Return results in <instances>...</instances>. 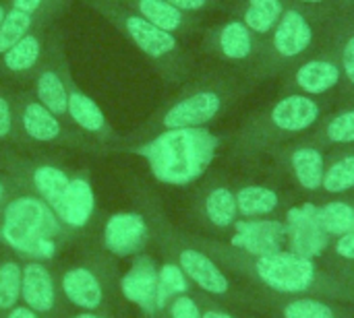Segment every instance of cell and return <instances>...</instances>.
Instances as JSON below:
<instances>
[{
    "instance_id": "obj_1",
    "label": "cell",
    "mask_w": 354,
    "mask_h": 318,
    "mask_svg": "<svg viewBox=\"0 0 354 318\" xmlns=\"http://www.w3.org/2000/svg\"><path fill=\"white\" fill-rule=\"evenodd\" d=\"M193 240L212 255L228 273L236 275L247 286L268 296H322L354 306V292L319 261L297 255L288 248L270 255H249L205 236H193Z\"/></svg>"
},
{
    "instance_id": "obj_2",
    "label": "cell",
    "mask_w": 354,
    "mask_h": 318,
    "mask_svg": "<svg viewBox=\"0 0 354 318\" xmlns=\"http://www.w3.org/2000/svg\"><path fill=\"white\" fill-rule=\"evenodd\" d=\"M251 87V79L230 70H207L183 83V87L156 110L133 135L124 137L122 149L174 128H207L224 116Z\"/></svg>"
},
{
    "instance_id": "obj_3",
    "label": "cell",
    "mask_w": 354,
    "mask_h": 318,
    "mask_svg": "<svg viewBox=\"0 0 354 318\" xmlns=\"http://www.w3.org/2000/svg\"><path fill=\"white\" fill-rule=\"evenodd\" d=\"M153 244L164 257H170L178 263L197 292L239 310H266V296L255 288L232 279L230 273L193 240V234L180 232L168 221L162 205L156 211Z\"/></svg>"
},
{
    "instance_id": "obj_4",
    "label": "cell",
    "mask_w": 354,
    "mask_h": 318,
    "mask_svg": "<svg viewBox=\"0 0 354 318\" xmlns=\"http://www.w3.org/2000/svg\"><path fill=\"white\" fill-rule=\"evenodd\" d=\"M328 114V103L301 93H284L261 112L253 114L230 141V155L255 159L272 153L295 137L311 132Z\"/></svg>"
},
{
    "instance_id": "obj_5",
    "label": "cell",
    "mask_w": 354,
    "mask_h": 318,
    "mask_svg": "<svg viewBox=\"0 0 354 318\" xmlns=\"http://www.w3.org/2000/svg\"><path fill=\"white\" fill-rule=\"evenodd\" d=\"M222 143L224 139L209 128H174L129 145L124 151L143 157L158 182L189 186L207 172Z\"/></svg>"
},
{
    "instance_id": "obj_6",
    "label": "cell",
    "mask_w": 354,
    "mask_h": 318,
    "mask_svg": "<svg viewBox=\"0 0 354 318\" xmlns=\"http://www.w3.org/2000/svg\"><path fill=\"white\" fill-rule=\"evenodd\" d=\"M75 240L52 207L19 186L0 213V246L21 261L52 263Z\"/></svg>"
},
{
    "instance_id": "obj_7",
    "label": "cell",
    "mask_w": 354,
    "mask_h": 318,
    "mask_svg": "<svg viewBox=\"0 0 354 318\" xmlns=\"http://www.w3.org/2000/svg\"><path fill=\"white\" fill-rule=\"evenodd\" d=\"M336 14L288 2L274 31L263 39V58L255 81L286 72L297 62L322 50L332 37Z\"/></svg>"
},
{
    "instance_id": "obj_8",
    "label": "cell",
    "mask_w": 354,
    "mask_h": 318,
    "mask_svg": "<svg viewBox=\"0 0 354 318\" xmlns=\"http://www.w3.org/2000/svg\"><path fill=\"white\" fill-rule=\"evenodd\" d=\"M91 10L100 12L110 25H114L156 68L166 85H183L193 74V56L180 43V39L153 23L145 21L137 12L129 10L118 0H81Z\"/></svg>"
},
{
    "instance_id": "obj_9",
    "label": "cell",
    "mask_w": 354,
    "mask_h": 318,
    "mask_svg": "<svg viewBox=\"0 0 354 318\" xmlns=\"http://www.w3.org/2000/svg\"><path fill=\"white\" fill-rule=\"evenodd\" d=\"M64 306L73 310H112L110 298L118 286V261L100 248L56 271Z\"/></svg>"
},
{
    "instance_id": "obj_10",
    "label": "cell",
    "mask_w": 354,
    "mask_h": 318,
    "mask_svg": "<svg viewBox=\"0 0 354 318\" xmlns=\"http://www.w3.org/2000/svg\"><path fill=\"white\" fill-rule=\"evenodd\" d=\"M17 120L23 141L29 145H54V147H68L93 155H110L112 151L91 139H87L81 130H77L68 120L58 118L50 110H46L31 91L17 93Z\"/></svg>"
},
{
    "instance_id": "obj_11",
    "label": "cell",
    "mask_w": 354,
    "mask_h": 318,
    "mask_svg": "<svg viewBox=\"0 0 354 318\" xmlns=\"http://www.w3.org/2000/svg\"><path fill=\"white\" fill-rule=\"evenodd\" d=\"M135 209L110 215L102 226L95 248L114 257L116 261L147 252L149 244L153 242V223L160 201L153 195L141 190L135 199Z\"/></svg>"
},
{
    "instance_id": "obj_12",
    "label": "cell",
    "mask_w": 354,
    "mask_h": 318,
    "mask_svg": "<svg viewBox=\"0 0 354 318\" xmlns=\"http://www.w3.org/2000/svg\"><path fill=\"white\" fill-rule=\"evenodd\" d=\"M203 52L239 68L247 79L255 81V74L263 58V39L257 37L241 19L230 17L228 21L214 25L205 31Z\"/></svg>"
},
{
    "instance_id": "obj_13",
    "label": "cell",
    "mask_w": 354,
    "mask_h": 318,
    "mask_svg": "<svg viewBox=\"0 0 354 318\" xmlns=\"http://www.w3.org/2000/svg\"><path fill=\"white\" fill-rule=\"evenodd\" d=\"M68 77L71 66L64 50V37L58 27H50L48 46L44 60L33 74V97L52 114L66 120V101H68Z\"/></svg>"
},
{
    "instance_id": "obj_14",
    "label": "cell",
    "mask_w": 354,
    "mask_h": 318,
    "mask_svg": "<svg viewBox=\"0 0 354 318\" xmlns=\"http://www.w3.org/2000/svg\"><path fill=\"white\" fill-rule=\"evenodd\" d=\"M0 163L4 172L12 176L21 188L37 195L52 207L54 213L58 211L64 190L71 182L68 170H64L58 161H52L48 157H19L17 153L10 151L2 155Z\"/></svg>"
},
{
    "instance_id": "obj_15",
    "label": "cell",
    "mask_w": 354,
    "mask_h": 318,
    "mask_svg": "<svg viewBox=\"0 0 354 318\" xmlns=\"http://www.w3.org/2000/svg\"><path fill=\"white\" fill-rule=\"evenodd\" d=\"M342 83H344V74H342L340 58L334 46L328 41L322 50L297 62L284 72L282 89L286 93H301L322 99L342 89Z\"/></svg>"
},
{
    "instance_id": "obj_16",
    "label": "cell",
    "mask_w": 354,
    "mask_h": 318,
    "mask_svg": "<svg viewBox=\"0 0 354 318\" xmlns=\"http://www.w3.org/2000/svg\"><path fill=\"white\" fill-rule=\"evenodd\" d=\"M276 157L280 168L297 182V186L309 195L322 192L324 170H326V149H322L311 139H299L292 143H284L270 153Z\"/></svg>"
},
{
    "instance_id": "obj_17",
    "label": "cell",
    "mask_w": 354,
    "mask_h": 318,
    "mask_svg": "<svg viewBox=\"0 0 354 318\" xmlns=\"http://www.w3.org/2000/svg\"><path fill=\"white\" fill-rule=\"evenodd\" d=\"M21 304L41 318H58L64 312V302L58 290V275L48 261H23Z\"/></svg>"
},
{
    "instance_id": "obj_18",
    "label": "cell",
    "mask_w": 354,
    "mask_h": 318,
    "mask_svg": "<svg viewBox=\"0 0 354 318\" xmlns=\"http://www.w3.org/2000/svg\"><path fill=\"white\" fill-rule=\"evenodd\" d=\"M66 120L81 130L87 139L108 147L112 153L122 149L124 137H120L108 122L102 108L68 77V101H66Z\"/></svg>"
},
{
    "instance_id": "obj_19",
    "label": "cell",
    "mask_w": 354,
    "mask_h": 318,
    "mask_svg": "<svg viewBox=\"0 0 354 318\" xmlns=\"http://www.w3.org/2000/svg\"><path fill=\"white\" fill-rule=\"evenodd\" d=\"M193 215L212 232H230L239 219L236 192L230 182L220 176L203 182L193 199Z\"/></svg>"
},
{
    "instance_id": "obj_20",
    "label": "cell",
    "mask_w": 354,
    "mask_h": 318,
    "mask_svg": "<svg viewBox=\"0 0 354 318\" xmlns=\"http://www.w3.org/2000/svg\"><path fill=\"white\" fill-rule=\"evenodd\" d=\"M118 294L141 310L143 318L158 317V261L141 252L131 259V267L118 277Z\"/></svg>"
},
{
    "instance_id": "obj_21",
    "label": "cell",
    "mask_w": 354,
    "mask_h": 318,
    "mask_svg": "<svg viewBox=\"0 0 354 318\" xmlns=\"http://www.w3.org/2000/svg\"><path fill=\"white\" fill-rule=\"evenodd\" d=\"M315 207L313 203H305L299 207H290L284 215L286 223V248L303 255L307 259H324L332 238L319 228L315 219Z\"/></svg>"
},
{
    "instance_id": "obj_22",
    "label": "cell",
    "mask_w": 354,
    "mask_h": 318,
    "mask_svg": "<svg viewBox=\"0 0 354 318\" xmlns=\"http://www.w3.org/2000/svg\"><path fill=\"white\" fill-rule=\"evenodd\" d=\"M56 215L73 238L89 230L95 217V192L87 170L71 174V182L64 190Z\"/></svg>"
},
{
    "instance_id": "obj_23",
    "label": "cell",
    "mask_w": 354,
    "mask_h": 318,
    "mask_svg": "<svg viewBox=\"0 0 354 318\" xmlns=\"http://www.w3.org/2000/svg\"><path fill=\"white\" fill-rule=\"evenodd\" d=\"M228 244L249 255L278 252L286 248V223L284 219H272V217H259V219L239 217L232 228V236Z\"/></svg>"
},
{
    "instance_id": "obj_24",
    "label": "cell",
    "mask_w": 354,
    "mask_h": 318,
    "mask_svg": "<svg viewBox=\"0 0 354 318\" xmlns=\"http://www.w3.org/2000/svg\"><path fill=\"white\" fill-rule=\"evenodd\" d=\"M50 27L52 23L37 25L12 48H8L0 56V72L17 81H31L44 60Z\"/></svg>"
},
{
    "instance_id": "obj_25",
    "label": "cell",
    "mask_w": 354,
    "mask_h": 318,
    "mask_svg": "<svg viewBox=\"0 0 354 318\" xmlns=\"http://www.w3.org/2000/svg\"><path fill=\"white\" fill-rule=\"evenodd\" d=\"M266 296V310L276 318H354L346 306L338 300L322 298V296Z\"/></svg>"
},
{
    "instance_id": "obj_26",
    "label": "cell",
    "mask_w": 354,
    "mask_h": 318,
    "mask_svg": "<svg viewBox=\"0 0 354 318\" xmlns=\"http://www.w3.org/2000/svg\"><path fill=\"white\" fill-rule=\"evenodd\" d=\"M122 2L129 10L137 12L145 21L153 23L156 27L172 33V35H191L199 29L201 17L187 14L170 6L166 0H118Z\"/></svg>"
},
{
    "instance_id": "obj_27",
    "label": "cell",
    "mask_w": 354,
    "mask_h": 318,
    "mask_svg": "<svg viewBox=\"0 0 354 318\" xmlns=\"http://www.w3.org/2000/svg\"><path fill=\"white\" fill-rule=\"evenodd\" d=\"M286 6L288 0H234L228 8L232 17L241 19L257 37L266 39L278 25Z\"/></svg>"
},
{
    "instance_id": "obj_28",
    "label": "cell",
    "mask_w": 354,
    "mask_h": 318,
    "mask_svg": "<svg viewBox=\"0 0 354 318\" xmlns=\"http://www.w3.org/2000/svg\"><path fill=\"white\" fill-rule=\"evenodd\" d=\"M307 139L322 149H340L354 145V106H344L332 114H326L317 126L307 132Z\"/></svg>"
},
{
    "instance_id": "obj_29",
    "label": "cell",
    "mask_w": 354,
    "mask_h": 318,
    "mask_svg": "<svg viewBox=\"0 0 354 318\" xmlns=\"http://www.w3.org/2000/svg\"><path fill=\"white\" fill-rule=\"evenodd\" d=\"M322 192L328 197L354 195V145L332 149L328 153Z\"/></svg>"
},
{
    "instance_id": "obj_30",
    "label": "cell",
    "mask_w": 354,
    "mask_h": 318,
    "mask_svg": "<svg viewBox=\"0 0 354 318\" xmlns=\"http://www.w3.org/2000/svg\"><path fill=\"white\" fill-rule=\"evenodd\" d=\"M236 192V207L239 217L243 219H259V217H272L282 209V197L276 188L266 184H241L234 188Z\"/></svg>"
},
{
    "instance_id": "obj_31",
    "label": "cell",
    "mask_w": 354,
    "mask_h": 318,
    "mask_svg": "<svg viewBox=\"0 0 354 318\" xmlns=\"http://www.w3.org/2000/svg\"><path fill=\"white\" fill-rule=\"evenodd\" d=\"M330 43L334 46L340 58V66L344 74L342 89L346 91L344 97L351 99L354 95V8L336 14Z\"/></svg>"
},
{
    "instance_id": "obj_32",
    "label": "cell",
    "mask_w": 354,
    "mask_h": 318,
    "mask_svg": "<svg viewBox=\"0 0 354 318\" xmlns=\"http://www.w3.org/2000/svg\"><path fill=\"white\" fill-rule=\"evenodd\" d=\"M319 228L334 240L354 228V195L338 197L315 207Z\"/></svg>"
},
{
    "instance_id": "obj_33",
    "label": "cell",
    "mask_w": 354,
    "mask_h": 318,
    "mask_svg": "<svg viewBox=\"0 0 354 318\" xmlns=\"http://www.w3.org/2000/svg\"><path fill=\"white\" fill-rule=\"evenodd\" d=\"M193 284L191 279L185 275V271L178 267L176 261H172L170 257H164V261L158 265V317L162 318V312L166 308V304L180 296V294H189L193 292Z\"/></svg>"
},
{
    "instance_id": "obj_34",
    "label": "cell",
    "mask_w": 354,
    "mask_h": 318,
    "mask_svg": "<svg viewBox=\"0 0 354 318\" xmlns=\"http://www.w3.org/2000/svg\"><path fill=\"white\" fill-rule=\"evenodd\" d=\"M54 19L48 17V14H41V12H25V10H17V8H10L6 10L4 14V21L0 25V56L12 48L19 39H23L31 29H35L37 25H44V23H52Z\"/></svg>"
},
{
    "instance_id": "obj_35",
    "label": "cell",
    "mask_w": 354,
    "mask_h": 318,
    "mask_svg": "<svg viewBox=\"0 0 354 318\" xmlns=\"http://www.w3.org/2000/svg\"><path fill=\"white\" fill-rule=\"evenodd\" d=\"M21 277L23 261L6 250L0 257V317L21 304Z\"/></svg>"
},
{
    "instance_id": "obj_36",
    "label": "cell",
    "mask_w": 354,
    "mask_h": 318,
    "mask_svg": "<svg viewBox=\"0 0 354 318\" xmlns=\"http://www.w3.org/2000/svg\"><path fill=\"white\" fill-rule=\"evenodd\" d=\"M328 263L326 267L338 275L342 281L344 277L353 275L354 273V228L348 230L346 234L338 236L332 240L330 248H328Z\"/></svg>"
},
{
    "instance_id": "obj_37",
    "label": "cell",
    "mask_w": 354,
    "mask_h": 318,
    "mask_svg": "<svg viewBox=\"0 0 354 318\" xmlns=\"http://www.w3.org/2000/svg\"><path fill=\"white\" fill-rule=\"evenodd\" d=\"M0 143L2 145H17L19 149H25L27 143L21 137L19 120H17V103L15 93L0 87Z\"/></svg>"
},
{
    "instance_id": "obj_38",
    "label": "cell",
    "mask_w": 354,
    "mask_h": 318,
    "mask_svg": "<svg viewBox=\"0 0 354 318\" xmlns=\"http://www.w3.org/2000/svg\"><path fill=\"white\" fill-rule=\"evenodd\" d=\"M162 318H201V300L197 290L172 298L166 304Z\"/></svg>"
},
{
    "instance_id": "obj_39",
    "label": "cell",
    "mask_w": 354,
    "mask_h": 318,
    "mask_svg": "<svg viewBox=\"0 0 354 318\" xmlns=\"http://www.w3.org/2000/svg\"><path fill=\"white\" fill-rule=\"evenodd\" d=\"M8 6L25 12H41L56 19L68 6V0H8Z\"/></svg>"
},
{
    "instance_id": "obj_40",
    "label": "cell",
    "mask_w": 354,
    "mask_h": 318,
    "mask_svg": "<svg viewBox=\"0 0 354 318\" xmlns=\"http://www.w3.org/2000/svg\"><path fill=\"white\" fill-rule=\"evenodd\" d=\"M170 6H174L180 12L187 14H195L201 17L207 10H216V8H226L228 4L224 0H166Z\"/></svg>"
},
{
    "instance_id": "obj_41",
    "label": "cell",
    "mask_w": 354,
    "mask_h": 318,
    "mask_svg": "<svg viewBox=\"0 0 354 318\" xmlns=\"http://www.w3.org/2000/svg\"><path fill=\"white\" fill-rule=\"evenodd\" d=\"M197 294L201 300V318H241L236 317L226 304H222V302H218V300H214L201 292H197Z\"/></svg>"
},
{
    "instance_id": "obj_42",
    "label": "cell",
    "mask_w": 354,
    "mask_h": 318,
    "mask_svg": "<svg viewBox=\"0 0 354 318\" xmlns=\"http://www.w3.org/2000/svg\"><path fill=\"white\" fill-rule=\"evenodd\" d=\"M19 190V184L12 176H0V213H2V207L6 205V201Z\"/></svg>"
},
{
    "instance_id": "obj_43",
    "label": "cell",
    "mask_w": 354,
    "mask_h": 318,
    "mask_svg": "<svg viewBox=\"0 0 354 318\" xmlns=\"http://www.w3.org/2000/svg\"><path fill=\"white\" fill-rule=\"evenodd\" d=\"M58 318H116L112 310H73L62 312Z\"/></svg>"
},
{
    "instance_id": "obj_44",
    "label": "cell",
    "mask_w": 354,
    "mask_h": 318,
    "mask_svg": "<svg viewBox=\"0 0 354 318\" xmlns=\"http://www.w3.org/2000/svg\"><path fill=\"white\" fill-rule=\"evenodd\" d=\"M292 4H301V6H309V8H319V10H332L338 12V4L336 0H288Z\"/></svg>"
},
{
    "instance_id": "obj_45",
    "label": "cell",
    "mask_w": 354,
    "mask_h": 318,
    "mask_svg": "<svg viewBox=\"0 0 354 318\" xmlns=\"http://www.w3.org/2000/svg\"><path fill=\"white\" fill-rule=\"evenodd\" d=\"M0 318H41L39 315H35L31 308H27L25 304H17L15 308H10L8 312H4Z\"/></svg>"
},
{
    "instance_id": "obj_46",
    "label": "cell",
    "mask_w": 354,
    "mask_h": 318,
    "mask_svg": "<svg viewBox=\"0 0 354 318\" xmlns=\"http://www.w3.org/2000/svg\"><path fill=\"white\" fill-rule=\"evenodd\" d=\"M354 0H338V12H346V10H353Z\"/></svg>"
},
{
    "instance_id": "obj_47",
    "label": "cell",
    "mask_w": 354,
    "mask_h": 318,
    "mask_svg": "<svg viewBox=\"0 0 354 318\" xmlns=\"http://www.w3.org/2000/svg\"><path fill=\"white\" fill-rule=\"evenodd\" d=\"M6 10H8V0H0V25H2V21H4Z\"/></svg>"
},
{
    "instance_id": "obj_48",
    "label": "cell",
    "mask_w": 354,
    "mask_h": 318,
    "mask_svg": "<svg viewBox=\"0 0 354 318\" xmlns=\"http://www.w3.org/2000/svg\"><path fill=\"white\" fill-rule=\"evenodd\" d=\"M344 284H346V286H348V288L354 292V273L353 275H348V277H344Z\"/></svg>"
},
{
    "instance_id": "obj_49",
    "label": "cell",
    "mask_w": 354,
    "mask_h": 318,
    "mask_svg": "<svg viewBox=\"0 0 354 318\" xmlns=\"http://www.w3.org/2000/svg\"><path fill=\"white\" fill-rule=\"evenodd\" d=\"M6 153V149H0V159H2V155Z\"/></svg>"
},
{
    "instance_id": "obj_50",
    "label": "cell",
    "mask_w": 354,
    "mask_h": 318,
    "mask_svg": "<svg viewBox=\"0 0 354 318\" xmlns=\"http://www.w3.org/2000/svg\"><path fill=\"white\" fill-rule=\"evenodd\" d=\"M351 103H353V106H354V95H353V97H351Z\"/></svg>"
},
{
    "instance_id": "obj_51",
    "label": "cell",
    "mask_w": 354,
    "mask_h": 318,
    "mask_svg": "<svg viewBox=\"0 0 354 318\" xmlns=\"http://www.w3.org/2000/svg\"><path fill=\"white\" fill-rule=\"evenodd\" d=\"M224 2H226V4H230V0H224Z\"/></svg>"
},
{
    "instance_id": "obj_52",
    "label": "cell",
    "mask_w": 354,
    "mask_h": 318,
    "mask_svg": "<svg viewBox=\"0 0 354 318\" xmlns=\"http://www.w3.org/2000/svg\"><path fill=\"white\" fill-rule=\"evenodd\" d=\"M230 2H234V0H230ZM228 6H230V4H228Z\"/></svg>"
},
{
    "instance_id": "obj_53",
    "label": "cell",
    "mask_w": 354,
    "mask_h": 318,
    "mask_svg": "<svg viewBox=\"0 0 354 318\" xmlns=\"http://www.w3.org/2000/svg\"><path fill=\"white\" fill-rule=\"evenodd\" d=\"M336 4H338V0H336Z\"/></svg>"
}]
</instances>
